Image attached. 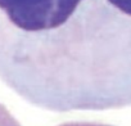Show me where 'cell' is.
I'll use <instances>...</instances> for the list:
<instances>
[{"label": "cell", "mask_w": 131, "mask_h": 126, "mask_svg": "<svg viewBox=\"0 0 131 126\" xmlns=\"http://www.w3.org/2000/svg\"><path fill=\"white\" fill-rule=\"evenodd\" d=\"M0 126H22L2 103H0Z\"/></svg>", "instance_id": "2"}, {"label": "cell", "mask_w": 131, "mask_h": 126, "mask_svg": "<svg viewBox=\"0 0 131 126\" xmlns=\"http://www.w3.org/2000/svg\"><path fill=\"white\" fill-rule=\"evenodd\" d=\"M0 80L55 112L131 106V0H0Z\"/></svg>", "instance_id": "1"}, {"label": "cell", "mask_w": 131, "mask_h": 126, "mask_svg": "<svg viewBox=\"0 0 131 126\" xmlns=\"http://www.w3.org/2000/svg\"><path fill=\"white\" fill-rule=\"evenodd\" d=\"M58 126H112V125L100 123V122H89V121H73V122H64Z\"/></svg>", "instance_id": "3"}]
</instances>
